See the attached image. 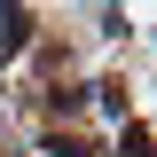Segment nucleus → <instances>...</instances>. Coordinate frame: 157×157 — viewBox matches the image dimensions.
I'll return each instance as SVG.
<instances>
[{
	"mask_svg": "<svg viewBox=\"0 0 157 157\" xmlns=\"http://www.w3.org/2000/svg\"><path fill=\"white\" fill-rule=\"evenodd\" d=\"M0 39L24 47V39H32V8H8V16H0Z\"/></svg>",
	"mask_w": 157,
	"mask_h": 157,
	"instance_id": "f257e3e1",
	"label": "nucleus"
},
{
	"mask_svg": "<svg viewBox=\"0 0 157 157\" xmlns=\"http://www.w3.org/2000/svg\"><path fill=\"white\" fill-rule=\"evenodd\" d=\"M118 157H149V126H141V118L126 126V134H118Z\"/></svg>",
	"mask_w": 157,
	"mask_h": 157,
	"instance_id": "f03ea898",
	"label": "nucleus"
}]
</instances>
